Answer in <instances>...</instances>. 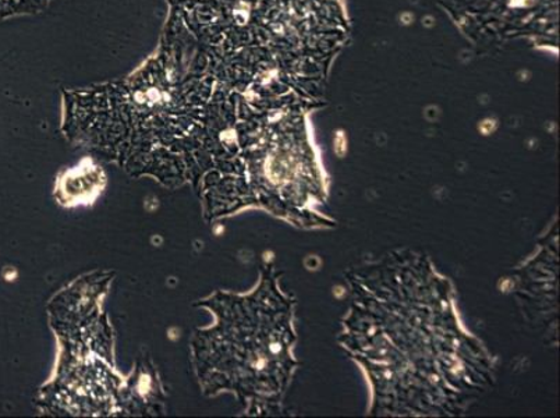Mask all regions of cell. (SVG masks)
<instances>
[{
    "mask_svg": "<svg viewBox=\"0 0 560 418\" xmlns=\"http://www.w3.org/2000/svg\"><path fill=\"white\" fill-rule=\"evenodd\" d=\"M558 228L538 244V252L517 269L516 294L529 324L557 344L558 329Z\"/></svg>",
    "mask_w": 560,
    "mask_h": 418,
    "instance_id": "obj_3",
    "label": "cell"
},
{
    "mask_svg": "<svg viewBox=\"0 0 560 418\" xmlns=\"http://www.w3.org/2000/svg\"><path fill=\"white\" fill-rule=\"evenodd\" d=\"M215 324L198 329L190 346L192 365L207 396L231 392L248 416L282 413L299 361L293 349L296 302L279 287L273 264H265L252 292H218L201 300Z\"/></svg>",
    "mask_w": 560,
    "mask_h": 418,
    "instance_id": "obj_2",
    "label": "cell"
},
{
    "mask_svg": "<svg viewBox=\"0 0 560 418\" xmlns=\"http://www.w3.org/2000/svg\"><path fill=\"white\" fill-rule=\"evenodd\" d=\"M165 390L149 356L137 360L119 396V416H158L165 413Z\"/></svg>",
    "mask_w": 560,
    "mask_h": 418,
    "instance_id": "obj_4",
    "label": "cell"
},
{
    "mask_svg": "<svg viewBox=\"0 0 560 418\" xmlns=\"http://www.w3.org/2000/svg\"><path fill=\"white\" fill-rule=\"evenodd\" d=\"M105 177L96 166H85V170H75L66 173L60 178L55 196L60 204L73 206V204L91 200L98 196L104 187Z\"/></svg>",
    "mask_w": 560,
    "mask_h": 418,
    "instance_id": "obj_5",
    "label": "cell"
},
{
    "mask_svg": "<svg viewBox=\"0 0 560 418\" xmlns=\"http://www.w3.org/2000/svg\"><path fill=\"white\" fill-rule=\"evenodd\" d=\"M353 304L339 341L366 372L371 415L459 416L495 381V361L462 328L450 280L394 252L348 274Z\"/></svg>",
    "mask_w": 560,
    "mask_h": 418,
    "instance_id": "obj_1",
    "label": "cell"
}]
</instances>
